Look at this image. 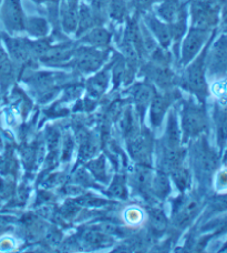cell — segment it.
<instances>
[{"instance_id": "obj_9", "label": "cell", "mask_w": 227, "mask_h": 253, "mask_svg": "<svg viewBox=\"0 0 227 253\" xmlns=\"http://www.w3.org/2000/svg\"><path fill=\"white\" fill-rule=\"evenodd\" d=\"M129 152L139 165L149 166L152 157V139L148 133H136L129 139Z\"/></svg>"}, {"instance_id": "obj_6", "label": "cell", "mask_w": 227, "mask_h": 253, "mask_svg": "<svg viewBox=\"0 0 227 253\" xmlns=\"http://www.w3.org/2000/svg\"><path fill=\"white\" fill-rule=\"evenodd\" d=\"M206 71L211 76L227 75V35L221 37L208 48L206 56Z\"/></svg>"}, {"instance_id": "obj_33", "label": "cell", "mask_w": 227, "mask_h": 253, "mask_svg": "<svg viewBox=\"0 0 227 253\" xmlns=\"http://www.w3.org/2000/svg\"><path fill=\"white\" fill-rule=\"evenodd\" d=\"M88 169L91 173L94 175L100 181H107V172H106V161L103 157H100L98 159L90 161L88 164Z\"/></svg>"}, {"instance_id": "obj_12", "label": "cell", "mask_w": 227, "mask_h": 253, "mask_svg": "<svg viewBox=\"0 0 227 253\" xmlns=\"http://www.w3.org/2000/svg\"><path fill=\"white\" fill-rule=\"evenodd\" d=\"M145 24H147L148 28L152 31L153 35L155 36L163 49H167L170 47L173 39H172L171 27L169 24L152 15L145 16Z\"/></svg>"}, {"instance_id": "obj_7", "label": "cell", "mask_w": 227, "mask_h": 253, "mask_svg": "<svg viewBox=\"0 0 227 253\" xmlns=\"http://www.w3.org/2000/svg\"><path fill=\"white\" fill-rule=\"evenodd\" d=\"M75 67L83 74L97 71L103 65L107 52L98 50V48L82 47L75 52Z\"/></svg>"}, {"instance_id": "obj_2", "label": "cell", "mask_w": 227, "mask_h": 253, "mask_svg": "<svg viewBox=\"0 0 227 253\" xmlns=\"http://www.w3.org/2000/svg\"><path fill=\"white\" fill-rule=\"evenodd\" d=\"M182 128L185 139L199 138L208 130L205 107L193 101L185 103L182 111Z\"/></svg>"}, {"instance_id": "obj_42", "label": "cell", "mask_w": 227, "mask_h": 253, "mask_svg": "<svg viewBox=\"0 0 227 253\" xmlns=\"http://www.w3.org/2000/svg\"><path fill=\"white\" fill-rule=\"evenodd\" d=\"M223 162H224V164L227 166V149H226V151H225V153H224V157H223Z\"/></svg>"}, {"instance_id": "obj_11", "label": "cell", "mask_w": 227, "mask_h": 253, "mask_svg": "<svg viewBox=\"0 0 227 253\" xmlns=\"http://www.w3.org/2000/svg\"><path fill=\"white\" fill-rule=\"evenodd\" d=\"M201 208V201L196 197H189L180 202L176 208L174 222L179 228H185L194 220Z\"/></svg>"}, {"instance_id": "obj_31", "label": "cell", "mask_w": 227, "mask_h": 253, "mask_svg": "<svg viewBox=\"0 0 227 253\" xmlns=\"http://www.w3.org/2000/svg\"><path fill=\"white\" fill-rule=\"evenodd\" d=\"M171 172L176 187H178L181 191H185V190L189 187L190 183V175L189 170L185 169L184 167L180 166L178 168L172 170Z\"/></svg>"}, {"instance_id": "obj_17", "label": "cell", "mask_w": 227, "mask_h": 253, "mask_svg": "<svg viewBox=\"0 0 227 253\" xmlns=\"http://www.w3.org/2000/svg\"><path fill=\"white\" fill-rule=\"evenodd\" d=\"M102 20L97 16L93 9L87 4H81L79 7V19H78V28L76 30V37H81L87 31L92 29L93 27L99 26Z\"/></svg>"}, {"instance_id": "obj_25", "label": "cell", "mask_w": 227, "mask_h": 253, "mask_svg": "<svg viewBox=\"0 0 227 253\" xmlns=\"http://www.w3.org/2000/svg\"><path fill=\"white\" fill-rule=\"evenodd\" d=\"M15 76V69L11 58L0 48V84L3 88H7Z\"/></svg>"}, {"instance_id": "obj_29", "label": "cell", "mask_w": 227, "mask_h": 253, "mask_svg": "<svg viewBox=\"0 0 227 253\" xmlns=\"http://www.w3.org/2000/svg\"><path fill=\"white\" fill-rule=\"evenodd\" d=\"M212 93L216 97L219 106L227 109V77H222L212 84Z\"/></svg>"}, {"instance_id": "obj_39", "label": "cell", "mask_w": 227, "mask_h": 253, "mask_svg": "<svg viewBox=\"0 0 227 253\" xmlns=\"http://www.w3.org/2000/svg\"><path fill=\"white\" fill-rule=\"evenodd\" d=\"M216 184H217V188L220 190L227 189V170L221 171L219 173L216 179Z\"/></svg>"}, {"instance_id": "obj_14", "label": "cell", "mask_w": 227, "mask_h": 253, "mask_svg": "<svg viewBox=\"0 0 227 253\" xmlns=\"http://www.w3.org/2000/svg\"><path fill=\"white\" fill-rule=\"evenodd\" d=\"M79 6L78 2H69L62 0L60 8V22L62 30L67 34L76 33L78 28Z\"/></svg>"}, {"instance_id": "obj_24", "label": "cell", "mask_w": 227, "mask_h": 253, "mask_svg": "<svg viewBox=\"0 0 227 253\" xmlns=\"http://www.w3.org/2000/svg\"><path fill=\"white\" fill-rule=\"evenodd\" d=\"M25 30L28 31L30 36L36 38L47 37L49 33L48 21L41 17H29L26 18Z\"/></svg>"}, {"instance_id": "obj_20", "label": "cell", "mask_w": 227, "mask_h": 253, "mask_svg": "<svg viewBox=\"0 0 227 253\" xmlns=\"http://www.w3.org/2000/svg\"><path fill=\"white\" fill-rule=\"evenodd\" d=\"M154 90L151 85L148 84H140L135 87L133 91V99L139 111V115L143 117L144 112L147 111L148 107L151 103L152 98L154 97Z\"/></svg>"}, {"instance_id": "obj_30", "label": "cell", "mask_w": 227, "mask_h": 253, "mask_svg": "<svg viewBox=\"0 0 227 253\" xmlns=\"http://www.w3.org/2000/svg\"><path fill=\"white\" fill-rule=\"evenodd\" d=\"M108 12L113 20L123 21L126 16V4L124 0H110L108 4Z\"/></svg>"}, {"instance_id": "obj_8", "label": "cell", "mask_w": 227, "mask_h": 253, "mask_svg": "<svg viewBox=\"0 0 227 253\" xmlns=\"http://www.w3.org/2000/svg\"><path fill=\"white\" fill-rule=\"evenodd\" d=\"M1 16L4 26L10 33L25 30L26 17L20 0H3Z\"/></svg>"}, {"instance_id": "obj_3", "label": "cell", "mask_w": 227, "mask_h": 253, "mask_svg": "<svg viewBox=\"0 0 227 253\" xmlns=\"http://www.w3.org/2000/svg\"><path fill=\"white\" fill-rule=\"evenodd\" d=\"M221 8L220 0H192L190 13L193 27L212 30L220 20Z\"/></svg>"}, {"instance_id": "obj_22", "label": "cell", "mask_w": 227, "mask_h": 253, "mask_svg": "<svg viewBox=\"0 0 227 253\" xmlns=\"http://www.w3.org/2000/svg\"><path fill=\"white\" fill-rule=\"evenodd\" d=\"M135 187L142 192H148L152 188L153 173L149 166L139 165L133 173Z\"/></svg>"}, {"instance_id": "obj_1", "label": "cell", "mask_w": 227, "mask_h": 253, "mask_svg": "<svg viewBox=\"0 0 227 253\" xmlns=\"http://www.w3.org/2000/svg\"><path fill=\"white\" fill-rule=\"evenodd\" d=\"M211 42L194 60L190 61L182 77V85L190 93L198 98L201 102L205 101L208 96V88L206 81V56Z\"/></svg>"}, {"instance_id": "obj_10", "label": "cell", "mask_w": 227, "mask_h": 253, "mask_svg": "<svg viewBox=\"0 0 227 253\" xmlns=\"http://www.w3.org/2000/svg\"><path fill=\"white\" fill-rule=\"evenodd\" d=\"M4 42H6L7 49L10 55L11 59L20 63V65H26L34 59L33 50H31V42L25 38H13V37H3Z\"/></svg>"}, {"instance_id": "obj_13", "label": "cell", "mask_w": 227, "mask_h": 253, "mask_svg": "<svg viewBox=\"0 0 227 253\" xmlns=\"http://www.w3.org/2000/svg\"><path fill=\"white\" fill-rule=\"evenodd\" d=\"M171 102L170 94H154L150 103V121L154 128L160 126L163 123Z\"/></svg>"}, {"instance_id": "obj_38", "label": "cell", "mask_w": 227, "mask_h": 253, "mask_svg": "<svg viewBox=\"0 0 227 253\" xmlns=\"http://www.w3.org/2000/svg\"><path fill=\"white\" fill-rule=\"evenodd\" d=\"M160 1H162V0H134V4L139 10H147L150 7H152L154 3Z\"/></svg>"}, {"instance_id": "obj_44", "label": "cell", "mask_w": 227, "mask_h": 253, "mask_svg": "<svg viewBox=\"0 0 227 253\" xmlns=\"http://www.w3.org/2000/svg\"><path fill=\"white\" fill-rule=\"evenodd\" d=\"M1 1H2V0H0V4H1Z\"/></svg>"}, {"instance_id": "obj_32", "label": "cell", "mask_w": 227, "mask_h": 253, "mask_svg": "<svg viewBox=\"0 0 227 253\" xmlns=\"http://www.w3.org/2000/svg\"><path fill=\"white\" fill-rule=\"evenodd\" d=\"M80 147V157L81 159H90L97 152V141L91 134H87V137L81 140Z\"/></svg>"}, {"instance_id": "obj_5", "label": "cell", "mask_w": 227, "mask_h": 253, "mask_svg": "<svg viewBox=\"0 0 227 253\" xmlns=\"http://www.w3.org/2000/svg\"><path fill=\"white\" fill-rule=\"evenodd\" d=\"M212 30L198 28V27H193L186 34L185 38L182 42V50H181V63L183 66H188L189 63L194 60L195 58L205 46Z\"/></svg>"}, {"instance_id": "obj_34", "label": "cell", "mask_w": 227, "mask_h": 253, "mask_svg": "<svg viewBox=\"0 0 227 253\" xmlns=\"http://www.w3.org/2000/svg\"><path fill=\"white\" fill-rule=\"evenodd\" d=\"M109 193L110 196L116 199H126L128 197V191H126V187L124 183V180L122 178L116 177L114 180H113L112 184L109 188Z\"/></svg>"}, {"instance_id": "obj_43", "label": "cell", "mask_w": 227, "mask_h": 253, "mask_svg": "<svg viewBox=\"0 0 227 253\" xmlns=\"http://www.w3.org/2000/svg\"><path fill=\"white\" fill-rule=\"evenodd\" d=\"M65 1H69V2H78L79 0H65Z\"/></svg>"}, {"instance_id": "obj_19", "label": "cell", "mask_w": 227, "mask_h": 253, "mask_svg": "<svg viewBox=\"0 0 227 253\" xmlns=\"http://www.w3.org/2000/svg\"><path fill=\"white\" fill-rule=\"evenodd\" d=\"M184 9L179 0H163L156 9V13L162 21L172 24L178 19Z\"/></svg>"}, {"instance_id": "obj_21", "label": "cell", "mask_w": 227, "mask_h": 253, "mask_svg": "<svg viewBox=\"0 0 227 253\" xmlns=\"http://www.w3.org/2000/svg\"><path fill=\"white\" fill-rule=\"evenodd\" d=\"M216 140L220 149H223L227 143V109L217 105L214 110Z\"/></svg>"}, {"instance_id": "obj_37", "label": "cell", "mask_w": 227, "mask_h": 253, "mask_svg": "<svg viewBox=\"0 0 227 253\" xmlns=\"http://www.w3.org/2000/svg\"><path fill=\"white\" fill-rule=\"evenodd\" d=\"M151 219H152V223L155 225L157 228H161L162 225L165 224V218L163 213L161 212V210H153V212L151 213Z\"/></svg>"}, {"instance_id": "obj_35", "label": "cell", "mask_w": 227, "mask_h": 253, "mask_svg": "<svg viewBox=\"0 0 227 253\" xmlns=\"http://www.w3.org/2000/svg\"><path fill=\"white\" fill-rule=\"evenodd\" d=\"M90 1V7L93 9V11L97 13V16L102 19V15L103 12H106L108 10V4L110 0H89Z\"/></svg>"}, {"instance_id": "obj_4", "label": "cell", "mask_w": 227, "mask_h": 253, "mask_svg": "<svg viewBox=\"0 0 227 253\" xmlns=\"http://www.w3.org/2000/svg\"><path fill=\"white\" fill-rule=\"evenodd\" d=\"M194 159L195 166H196L198 173L202 175V179L205 181H210L213 173L219 167L220 157L214 149L208 144L204 135H201L198 141L195 143Z\"/></svg>"}, {"instance_id": "obj_41", "label": "cell", "mask_w": 227, "mask_h": 253, "mask_svg": "<svg viewBox=\"0 0 227 253\" xmlns=\"http://www.w3.org/2000/svg\"><path fill=\"white\" fill-rule=\"evenodd\" d=\"M33 1L37 2V3H43V2H47V1H57V0H33Z\"/></svg>"}, {"instance_id": "obj_18", "label": "cell", "mask_w": 227, "mask_h": 253, "mask_svg": "<svg viewBox=\"0 0 227 253\" xmlns=\"http://www.w3.org/2000/svg\"><path fill=\"white\" fill-rule=\"evenodd\" d=\"M76 50L71 44L65 43L57 47H51L50 50L42 56L40 59L47 65H60L66 61H69L75 56Z\"/></svg>"}, {"instance_id": "obj_36", "label": "cell", "mask_w": 227, "mask_h": 253, "mask_svg": "<svg viewBox=\"0 0 227 253\" xmlns=\"http://www.w3.org/2000/svg\"><path fill=\"white\" fill-rule=\"evenodd\" d=\"M85 239H87V241L90 242L92 246H101V245L106 246V242L108 241V239L106 237L101 236V234L98 232L88 233Z\"/></svg>"}, {"instance_id": "obj_28", "label": "cell", "mask_w": 227, "mask_h": 253, "mask_svg": "<svg viewBox=\"0 0 227 253\" xmlns=\"http://www.w3.org/2000/svg\"><path fill=\"white\" fill-rule=\"evenodd\" d=\"M151 190L156 197L161 199L169 196V193L171 191L170 181L164 172H160L157 173L155 177H153Z\"/></svg>"}, {"instance_id": "obj_27", "label": "cell", "mask_w": 227, "mask_h": 253, "mask_svg": "<svg viewBox=\"0 0 227 253\" xmlns=\"http://www.w3.org/2000/svg\"><path fill=\"white\" fill-rule=\"evenodd\" d=\"M120 126L124 137L128 140L134 137V135L138 133V126H136L135 117L131 108H128V109L121 115Z\"/></svg>"}, {"instance_id": "obj_15", "label": "cell", "mask_w": 227, "mask_h": 253, "mask_svg": "<svg viewBox=\"0 0 227 253\" xmlns=\"http://www.w3.org/2000/svg\"><path fill=\"white\" fill-rule=\"evenodd\" d=\"M148 76L151 78L154 83L161 88L166 89L170 88L174 83L175 76L167 65H161V63L152 62L151 65L148 66Z\"/></svg>"}, {"instance_id": "obj_26", "label": "cell", "mask_w": 227, "mask_h": 253, "mask_svg": "<svg viewBox=\"0 0 227 253\" xmlns=\"http://www.w3.org/2000/svg\"><path fill=\"white\" fill-rule=\"evenodd\" d=\"M165 141L166 147H180L181 142V132L178 125V119L174 111H171L167 118L166 125V132H165Z\"/></svg>"}, {"instance_id": "obj_40", "label": "cell", "mask_w": 227, "mask_h": 253, "mask_svg": "<svg viewBox=\"0 0 227 253\" xmlns=\"http://www.w3.org/2000/svg\"><path fill=\"white\" fill-rule=\"evenodd\" d=\"M126 219L130 222H139L141 220V213L138 210H129L128 213H126Z\"/></svg>"}, {"instance_id": "obj_23", "label": "cell", "mask_w": 227, "mask_h": 253, "mask_svg": "<svg viewBox=\"0 0 227 253\" xmlns=\"http://www.w3.org/2000/svg\"><path fill=\"white\" fill-rule=\"evenodd\" d=\"M109 74L108 70H103L95 75L87 81V90L90 96L100 97L102 96L108 88Z\"/></svg>"}, {"instance_id": "obj_16", "label": "cell", "mask_w": 227, "mask_h": 253, "mask_svg": "<svg viewBox=\"0 0 227 253\" xmlns=\"http://www.w3.org/2000/svg\"><path fill=\"white\" fill-rule=\"evenodd\" d=\"M80 42L93 48H107L111 42V34L101 26H95L80 37Z\"/></svg>"}]
</instances>
